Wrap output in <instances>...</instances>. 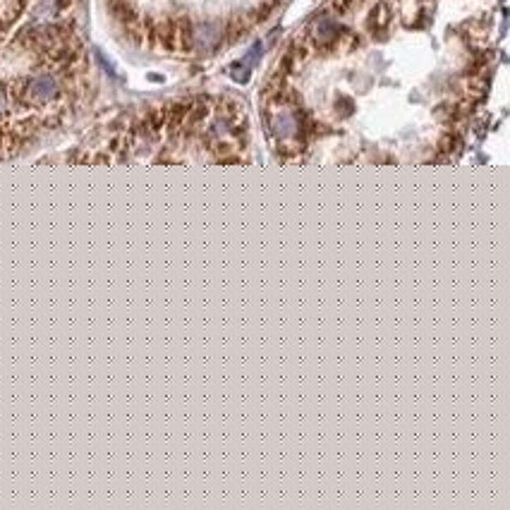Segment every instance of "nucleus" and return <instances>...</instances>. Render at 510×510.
<instances>
[{
  "mask_svg": "<svg viewBox=\"0 0 510 510\" xmlns=\"http://www.w3.org/2000/svg\"><path fill=\"white\" fill-rule=\"evenodd\" d=\"M22 99L29 106H48L60 99V82L53 75H36L24 84Z\"/></svg>",
  "mask_w": 510,
  "mask_h": 510,
  "instance_id": "1",
  "label": "nucleus"
},
{
  "mask_svg": "<svg viewBox=\"0 0 510 510\" xmlns=\"http://www.w3.org/2000/svg\"><path fill=\"white\" fill-rule=\"evenodd\" d=\"M223 39V29L218 24H199V27L192 29V46L202 48V51H214V48L221 44Z\"/></svg>",
  "mask_w": 510,
  "mask_h": 510,
  "instance_id": "2",
  "label": "nucleus"
},
{
  "mask_svg": "<svg viewBox=\"0 0 510 510\" xmlns=\"http://www.w3.org/2000/svg\"><path fill=\"white\" fill-rule=\"evenodd\" d=\"M340 39V24L324 17V20H317L312 27V41L317 48H331L336 41Z\"/></svg>",
  "mask_w": 510,
  "mask_h": 510,
  "instance_id": "3",
  "label": "nucleus"
},
{
  "mask_svg": "<svg viewBox=\"0 0 510 510\" xmlns=\"http://www.w3.org/2000/svg\"><path fill=\"white\" fill-rule=\"evenodd\" d=\"M271 132L281 139L295 137L297 135V115L288 111H278L271 115Z\"/></svg>",
  "mask_w": 510,
  "mask_h": 510,
  "instance_id": "4",
  "label": "nucleus"
},
{
  "mask_svg": "<svg viewBox=\"0 0 510 510\" xmlns=\"http://www.w3.org/2000/svg\"><path fill=\"white\" fill-rule=\"evenodd\" d=\"M336 111L343 115V118H348V115H352V111H355V103H352V99H348V96H338Z\"/></svg>",
  "mask_w": 510,
  "mask_h": 510,
  "instance_id": "5",
  "label": "nucleus"
}]
</instances>
